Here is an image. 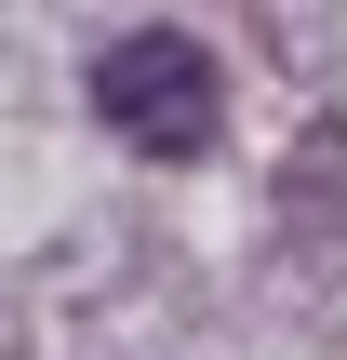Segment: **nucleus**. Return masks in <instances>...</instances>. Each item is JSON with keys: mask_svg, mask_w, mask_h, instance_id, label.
I'll use <instances>...</instances> for the list:
<instances>
[{"mask_svg": "<svg viewBox=\"0 0 347 360\" xmlns=\"http://www.w3.org/2000/svg\"><path fill=\"white\" fill-rule=\"evenodd\" d=\"M94 107H107V134L134 160H201L214 147V53L187 27H134V40H107Z\"/></svg>", "mask_w": 347, "mask_h": 360, "instance_id": "obj_1", "label": "nucleus"}]
</instances>
